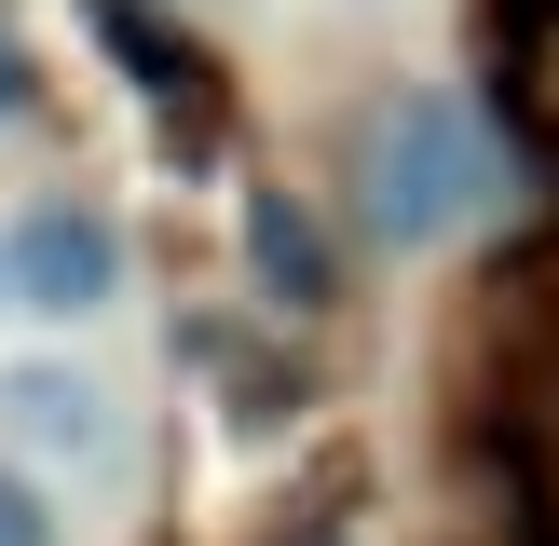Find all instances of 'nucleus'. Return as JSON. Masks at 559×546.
<instances>
[{"label":"nucleus","instance_id":"nucleus-1","mask_svg":"<svg viewBox=\"0 0 559 546\" xmlns=\"http://www.w3.org/2000/svg\"><path fill=\"white\" fill-rule=\"evenodd\" d=\"M491 191V164H478V123H464L451 96H382L369 123H355V205H369V233L382 246H437L464 205Z\"/></svg>","mask_w":559,"mask_h":546},{"label":"nucleus","instance_id":"nucleus-2","mask_svg":"<svg viewBox=\"0 0 559 546\" xmlns=\"http://www.w3.org/2000/svg\"><path fill=\"white\" fill-rule=\"evenodd\" d=\"M0 273H14L27 314H109V300H123V233H109L82 191H55V205H27L14 233H0Z\"/></svg>","mask_w":559,"mask_h":546},{"label":"nucleus","instance_id":"nucleus-3","mask_svg":"<svg viewBox=\"0 0 559 546\" xmlns=\"http://www.w3.org/2000/svg\"><path fill=\"white\" fill-rule=\"evenodd\" d=\"M0 437L41 464H96L109 451V396L82 369H0Z\"/></svg>","mask_w":559,"mask_h":546},{"label":"nucleus","instance_id":"nucleus-4","mask_svg":"<svg viewBox=\"0 0 559 546\" xmlns=\"http://www.w3.org/2000/svg\"><path fill=\"white\" fill-rule=\"evenodd\" d=\"M246 273H260L287 314H314V300H328V233L287 205V191H246Z\"/></svg>","mask_w":559,"mask_h":546},{"label":"nucleus","instance_id":"nucleus-5","mask_svg":"<svg viewBox=\"0 0 559 546\" xmlns=\"http://www.w3.org/2000/svg\"><path fill=\"white\" fill-rule=\"evenodd\" d=\"M0 546H55V506H41L27 464H0Z\"/></svg>","mask_w":559,"mask_h":546},{"label":"nucleus","instance_id":"nucleus-6","mask_svg":"<svg viewBox=\"0 0 559 546\" xmlns=\"http://www.w3.org/2000/svg\"><path fill=\"white\" fill-rule=\"evenodd\" d=\"M14 96H27V55H14V41H0V123H14Z\"/></svg>","mask_w":559,"mask_h":546},{"label":"nucleus","instance_id":"nucleus-7","mask_svg":"<svg viewBox=\"0 0 559 546\" xmlns=\"http://www.w3.org/2000/svg\"><path fill=\"white\" fill-rule=\"evenodd\" d=\"M0 300H14V273H0Z\"/></svg>","mask_w":559,"mask_h":546}]
</instances>
